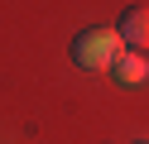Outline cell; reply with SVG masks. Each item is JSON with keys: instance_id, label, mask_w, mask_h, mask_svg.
<instances>
[{"instance_id": "6da1fadb", "label": "cell", "mask_w": 149, "mask_h": 144, "mask_svg": "<svg viewBox=\"0 0 149 144\" xmlns=\"http://www.w3.org/2000/svg\"><path fill=\"white\" fill-rule=\"evenodd\" d=\"M125 53V38L116 34V29H82L77 38H72V63L87 67V72H111L116 67V58Z\"/></svg>"}, {"instance_id": "7a4b0ae2", "label": "cell", "mask_w": 149, "mask_h": 144, "mask_svg": "<svg viewBox=\"0 0 149 144\" xmlns=\"http://www.w3.org/2000/svg\"><path fill=\"white\" fill-rule=\"evenodd\" d=\"M116 34L125 38V48H135V53H144V48H149V5H130L125 15H120Z\"/></svg>"}, {"instance_id": "3957f363", "label": "cell", "mask_w": 149, "mask_h": 144, "mask_svg": "<svg viewBox=\"0 0 149 144\" xmlns=\"http://www.w3.org/2000/svg\"><path fill=\"white\" fill-rule=\"evenodd\" d=\"M111 72H116V82H125V86H139V82H149V58H144V53H120Z\"/></svg>"}]
</instances>
